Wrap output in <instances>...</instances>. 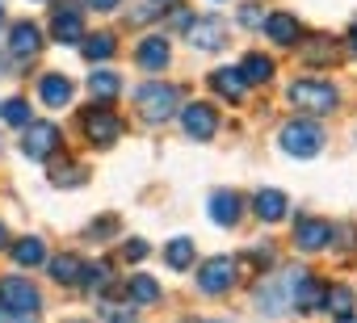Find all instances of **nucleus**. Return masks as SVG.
<instances>
[{
	"label": "nucleus",
	"mask_w": 357,
	"mask_h": 323,
	"mask_svg": "<svg viewBox=\"0 0 357 323\" xmlns=\"http://www.w3.org/2000/svg\"><path fill=\"white\" fill-rule=\"evenodd\" d=\"M80 42H84V47H80V55H84V59H89V63H93V68H97V63H105V59H114V55H118V38H114V34H109V30H97V34H84V38H80Z\"/></svg>",
	"instance_id": "nucleus-22"
},
{
	"label": "nucleus",
	"mask_w": 357,
	"mask_h": 323,
	"mask_svg": "<svg viewBox=\"0 0 357 323\" xmlns=\"http://www.w3.org/2000/svg\"><path fill=\"white\" fill-rule=\"evenodd\" d=\"M236 265H240V269H252V273L269 269V265H273V244H257V248H248Z\"/></svg>",
	"instance_id": "nucleus-34"
},
{
	"label": "nucleus",
	"mask_w": 357,
	"mask_h": 323,
	"mask_svg": "<svg viewBox=\"0 0 357 323\" xmlns=\"http://www.w3.org/2000/svg\"><path fill=\"white\" fill-rule=\"evenodd\" d=\"M89 93H93V101L109 105V101H118V97H122V76H118V72H109V68H97V72L89 76Z\"/></svg>",
	"instance_id": "nucleus-23"
},
{
	"label": "nucleus",
	"mask_w": 357,
	"mask_h": 323,
	"mask_svg": "<svg viewBox=\"0 0 357 323\" xmlns=\"http://www.w3.org/2000/svg\"><path fill=\"white\" fill-rule=\"evenodd\" d=\"M84 181H89V168H84V164H72V159H63V164L51 168V185H55V189H76V185H84Z\"/></svg>",
	"instance_id": "nucleus-31"
},
{
	"label": "nucleus",
	"mask_w": 357,
	"mask_h": 323,
	"mask_svg": "<svg viewBox=\"0 0 357 323\" xmlns=\"http://www.w3.org/2000/svg\"><path fill=\"white\" fill-rule=\"evenodd\" d=\"M97 323H139V306L130 298H122V302L101 298L97 302Z\"/></svg>",
	"instance_id": "nucleus-28"
},
{
	"label": "nucleus",
	"mask_w": 357,
	"mask_h": 323,
	"mask_svg": "<svg viewBox=\"0 0 357 323\" xmlns=\"http://www.w3.org/2000/svg\"><path fill=\"white\" fill-rule=\"evenodd\" d=\"M147 252H151V248H147V239H126V244H122V260H130V265H139Z\"/></svg>",
	"instance_id": "nucleus-37"
},
{
	"label": "nucleus",
	"mask_w": 357,
	"mask_h": 323,
	"mask_svg": "<svg viewBox=\"0 0 357 323\" xmlns=\"http://www.w3.org/2000/svg\"><path fill=\"white\" fill-rule=\"evenodd\" d=\"M176 118H181V130L190 139H198V143H211L219 134V109L211 101H194L185 109H176Z\"/></svg>",
	"instance_id": "nucleus-9"
},
{
	"label": "nucleus",
	"mask_w": 357,
	"mask_h": 323,
	"mask_svg": "<svg viewBox=\"0 0 357 323\" xmlns=\"http://www.w3.org/2000/svg\"><path fill=\"white\" fill-rule=\"evenodd\" d=\"M80 130L93 147H114L122 139V118L109 109V105H89L80 113Z\"/></svg>",
	"instance_id": "nucleus-6"
},
{
	"label": "nucleus",
	"mask_w": 357,
	"mask_h": 323,
	"mask_svg": "<svg viewBox=\"0 0 357 323\" xmlns=\"http://www.w3.org/2000/svg\"><path fill=\"white\" fill-rule=\"evenodd\" d=\"M257 310H265L269 319H282L290 310V273L286 277H261V285H257Z\"/></svg>",
	"instance_id": "nucleus-11"
},
{
	"label": "nucleus",
	"mask_w": 357,
	"mask_h": 323,
	"mask_svg": "<svg viewBox=\"0 0 357 323\" xmlns=\"http://www.w3.org/2000/svg\"><path fill=\"white\" fill-rule=\"evenodd\" d=\"M0 248H9V227L0 223Z\"/></svg>",
	"instance_id": "nucleus-41"
},
{
	"label": "nucleus",
	"mask_w": 357,
	"mask_h": 323,
	"mask_svg": "<svg viewBox=\"0 0 357 323\" xmlns=\"http://www.w3.org/2000/svg\"><path fill=\"white\" fill-rule=\"evenodd\" d=\"M43 51V30L34 22H13L9 30V55L13 59H34Z\"/></svg>",
	"instance_id": "nucleus-17"
},
{
	"label": "nucleus",
	"mask_w": 357,
	"mask_h": 323,
	"mask_svg": "<svg viewBox=\"0 0 357 323\" xmlns=\"http://www.w3.org/2000/svg\"><path fill=\"white\" fill-rule=\"evenodd\" d=\"M252 214H257L261 223H282V219L290 214V198H286L282 189H257V194H252Z\"/></svg>",
	"instance_id": "nucleus-19"
},
{
	"label": "nucleus",
	"mask_w": 357,
	"mask_h": 323,
	"mask_svg": "<svg viewBox=\"0 0 357 323\" xmlns=\"http://www.w3.org/2000/svg\"><path fill=\"white\" fill-rule=\"evenodd\" d=\"M336 323H357V310H353V315H340Z\"/></svg>",
	"instance_id": "nucleus-42"
},
{
	"label": "nucleus",
	"mask_w": 357,
	"mask_h": 323,
	"mask_svg": "<svg viewBox=\"0 0 357 323\" xmlns=\"http://www.w3.org/2000/svg\"><path fill=\"white\" fill-rule=\"evenodd\" d=\"M206 210H211L215 227H240V219H244V198H240L236 189H215L211 202H206Z\"/></svg>",
	"instance_id": "nucleus-13"
},
{
	"label": "nucleus",
	"mask_w": 357,
	"mask_h": 323,
	"mask_svg": "<svg viewBox=\"0 0 357 323\" xmlns=\"http://www.w3.org/2000/svg\"><path fill=\"white\" fill-rule=\"evenodd\" d=\"M47 269H51V281H59V285H80V269H84V260H80L76 252H63V256H51Z\"/></svg>",
	"instance_id": "nucleus-27"
},
{
	"label": "nucleus",
	"mask_w": 357,
	"mask_h": 323,
	"mask_svg": "<svg viewBox=\"0 0 357 323\" xmlns=\"http://www.w3.org/2000/svg\"><path fill=\"white\" fill-rule=\"evenodd\" d=\"M151 5H172V0H151Z\"/></svg>",
	"instance_id": "nucleus-43"
},
{
	"label": "nucleus",
	"mask_w": 357,
	"mask_h": 323,
	"mask_svg": "<svg viewBox=\"0 0 357 323\" xmlns=\"http://www.w3.org/2000/svg\"><path fill=\"white\" fill-rule=\"evenodd\" d=\"M265 38L273 47H298L303 42V22L294 13H265Z\"/></svg>",
	"instance_id": "nucleus-12"
},
{
	"label": "nucleus",
	"mask_w": 357,
	"mask_h": 323,
	"mask_svg": "<svg viewBox=\"0 0 357 323\" xmlns=\"http://www.w3.org/2000/svg\"><path fill=\"white\" fill-rule=\"evenodd\" d=\"M211 93H219L227 105H240L244 93H248V84H244L240 68H215V72H211Z\"/></svg>",
	"instance_id": "nucleus-21"
},
{
	"label": "nucleus",
	"mask_w": 357,
	"mask_h": 323,
	"mask_svg": "<svg viewBox=\"0 0 357 323\" xmlns=\"http://www.w3.org/2000/svg\"><path fill=\"white\" fill-rule=\"evenodd\" d=\"M51 38H55V42H63V47L80 42V38H84V13H80V9H72V5H59V9H55V17H51Z\"/></svg>",
	"instance_id": "nucleus-15"
},
{
	"label": "nucleus",
	"mask_w": 357,
	"mask_h": 323,
	"mask_svg": "<svg viewBox=\"0 0 357 323\" xmlns=\"http://www.w3.org/2000/svg\"><path fill=\"white\" fill-rule=\"evenodd\" d=\"M198 323H215V319H198Z\"/></svg>",
	"instance_id": "nucleus-45"
},
{
	"label": "nucleus",
	"mask_w": 357,
	"mask_h": 323,
	"mask_svg": "<svg viewBox=\"0 0 357 323\" xmlns=\"http://www.w3.org/2000/svg\"><path fill=\"white\" fill-rule=\"evenodd\" d=\"M319 277L315 273H303V269H290V310H315L319 306Z\"/></svg>",
	"instance_id": "nucleus-14"
},
{
	"label": "nucleus",
	"mask_w": 357,
	"mask_h": 323,
	"mask_svg": "<svg viewBox=\"0 0 357 323\" xmlns=\"http://www.w3.org/2000/svg\"><path fill=\"white\" fill-rule=\"evenodd\" d=\"M240 26H244V30H261V26H265V9H261V5H244V9H240Z\"/></svg>",
	"instance_id": "nucleus-36"
},
{
	"label": "nucleus",
	"mask_w": 357,
	"mask_h": 323,
	"mask_svg": "<svg viewBox=\"0 0 357 323\" xmlns=\"http://www.w3.org/2000/svg\"><path fill=\"white\" fill-rule=\"evenodd\" d=\"M109 281H114L109 260H97V265H84V269H80V285H89V290H105Z\"/></svg>",
	"instance_id": "nucleus-33"
},
{
	"label": "nucleus",
	"mask_w": 357,
	"mask_h": 323,
	"mask_svg": "<svg viewBox=\"0 0 357 323\" xmlns=\"http://www.w3.org/2000/svg\"><path fill=\"white\" fill-rule=\"evenodd\" d=\"M185 42L194 47V51H223L227 47V22L219 17V13H206V17H190V26H185Z\"/></svg>",
	"instance_id": "nucleus-10"
},
{
	"label": "nucleus",
	"mask_w": 357,
	"mask_h": 323,
	"mask_svg": "<svg viewBox=\"0 0 357 323\" xmlns=\"http://www.w3.org/2000/svg\"><path fill=\"white\" fill-rule=\"evenodd\" d=\"M319 310H324V315H332V319L353 315V310H357V290H353V285H344V281H332V285L319 294Z\"/></svg>",
	"instance_id": "nucleus-20"
},
{
	"label": "nucleus",
	"mask_w": 357,
	"mask_h": 323,
	"mask_svg": "<svg viewBox=\"0 0 357 323\" xmlns=\"http://www.w3.org/2000/svg\"><path fill=\"white\" fill-rule=\"evenodd\" d=\"M84 5H89L93 13H114V9L122 5V0H84Z\"/></svg>",
	"instance_id": "nucleus-39"
},
{
	"label": "nucleus",
	"mask_w": 357,
	"mask_h": 323,
	"mask_svg": "<svg viewBox=\"0 0 357 323\" xmlns=\"http://www.w3.org/2000/svg\"><path fill=\"white\" fill-rule=\"evenodd\" d=\"M240 76H244V84H269V80L278 76V68H273V59H269V55L248 51V55H244V63H240Z\"/></svg>",
	"instance_id": "nucleus-25"
},
{
	"label": "nucleus",
	"mask_w": 357,
	"mask_h": 323,
	"mask_svg": "<svg viewBox=\"0 0 357 323\" xmlns=\"http://www.w3.org/2000/svg\"><path fill=\"white\" fill-rule=\"evenodd\" d=\"M298 55H303V63H336V38L315 34V38H311V47H303Z\"/></svg>",
	"instance_id": "nucleus-32"
},
{
	"label": "nucleus",
	"mask_w": 357,
	"mask_h": 323,
	"mask_svg": "<svg viewBox=\"0 0 357 323\" xmlns=\"http://www.w3.org/2000/svg\"><path fill=\"white\" fill-rule=\"evenodd\" d=\"M336 244V227L319 214H298L294 223V248L298 252H328Z\"/></svg>",
	"instance_id": "nucleus-8"
},
{
	"label": "nucleus",
	"mask_w": 357,
	"mask_h": 323,
	"mask_svg": "<svg viewBox=\"0 0 357 323\" xmlns=\"http://www.w3.org/2000/svg\"><path fill=\"white\" fill-rule=\"evenodd\" d=\"M344 47H349V51H353V55H357V22H353V26H349V34H344Z\"/></svg>",
	"instance_id": "nucleus-40"
},
{
	"label": "nucleus",
	"mask_w": 357,
	"mask_h": 323,
	"mask_svg": "<svg viewBox=\"0 0 357 323\" xmlns=\"http://www.w3.org/2000/svg\"><path fill=\"white\" fill-rule=\"evenodd\" d=\"M0 26H5V9H0Z\"/></svg>",
	"instance_id": "nucleus-44"
},
{
	"label": "nucleus",
	"mask_w": 357,
	"mask_h": 323,
	"mask_svg": "<svg viewBox=\"0 0 357 323\" xmlns=\"http://www.w3.org/2000/svg\"><path fill=\"white\" fill-rule=\"evenodd\" d=\"M9 256H13L17 269H38V265H47V244L38 235H26V239H17L9 248Z\"/></svg>",
	"instance_id": "nucleus-24"
},
{
	"label": "nucleus",
	"mask_w": 357,
	"mask_h": 323,
	"mask_svg": "<svg viewBox=\"0 0 357 323\" xmlns=\"http://www.w3.org/2000/svg\"><path fill=\"white\" fill-rule=\"evenodd\" d=\"M122 294H126L135 306H151V302H160V285H155V277H147V273H135V277L122 285Z\"/></svg>",
	"instance_id": "nucleus-29"
},
{
	"label": "nucleus",
	"mask_w": 357,
	"mask_h": 323,
	"mask_svg": "<svg viewBox=\"0 0 357 323\" xmlns=\"http://www.w3.org/2000/svg\"><path fill=\"white\" fill-rule=\"evenodd\" d=\"M168 59H172V51H168V38H164V34H147V38L135 47V63H139L143 72H164Z\"/></svg>",
	"instance_id": "nucleus-18"
},
{
	"label": "nucleus",
	"mask_w": 357,
	"mask_h": 323,
	"mask_svg": "<svg viewBox=\"0 0 357 323\" xmlns=\"http://www.w3.org/2000/svg\"><path fill=\"white\" fill-rule=\"evenodd\" d=\"M30 5H43V0H30Z\"/></svg>",
	"instance_id": "nucleus-46"
},
{
	"label": "nucleus",
	"mask_w": 357,
	"mask_h": 323,
	"mask_svg": "<svg viewBox=\"0 0 357 323\" xmlns=\"http://www.w3.org/2000/svg\"><path fill=\"white\" fill-rule=\"evenodd\" d=\"M286 97H290V105H294L298 113H307V118H324V113H332V109L340 105V88H336L332 80H319V76H298V80L286 88Z\"/></svg>",
	"instance_id": "nucleus-1"
},
{
	"label": "nucleus",
	"mask_w": 357,
	"mask_h": 323,
	"mask_svg": "<svg viewBox=\"0 0 357 323\" xmlns=\"http://www.w3.org/2000/svg\"><path fill=\"white\" fill-rule=\"evenodd\" d=\"M194 256H198V248H194V239H185V235H176V239L164 244V265H168L172 273H185V269L194 265Z\"/></svg>",
	"instance_id": "nucleus-26"
},
{
	"label": "nucleus",
	"mask_w": 357,
	"mask_h": 323,
	"mask_svg": "<svg viewBox=\"0 0 357 323\" xmlns=\"http://www.w3.org/2000/svg\"><path fill=\"white\" fill-rule=\"evenodd\" d=\"M84 235H89V239H109V235H118V219H114V214H105V219L89 223V227H84Z\"/></svg>",
	"instance_id": "nucleus-35"
},
{
	"label": "nucleus",
	"mask_w": 357,
	"mask_h": 323,
	"mask_svg": "<svg viewBox=\"0 0 357 323\" xmlns=\"http://www.w3.org/2000/svg\"><path fill=\"white\" fill-rule=\"evenodd\" d=\"M324 143H328V134H324V126L315 118H290L278 130V147L286 155H294V159H315L324 151Z\"/></svg>",
	"instance_id": "nucleus-2"
},
{
	"label": "nucleus",
	"mask_w": 357,
	"mask_h": 323,
	"mask_svg": "<svg viewBox=\"0 0 357 323\" xmlns=\"http://www.w3.org/2000/svg\"><path fill=\"white\" fill-rule=\"evenodd\" d=\"M0 122H5V126H13V130L30 126V122H34V109H30V101H26V97H5V101H0Z\"/></svg>",
	"instance_id": "nucleus-30"
},
{
	"label": "nucleus",
	"mask_w": 357,
	"mask_h": 323,
	"mask_svg": "<svg viewBox=\"0 0 357 323\" xmlns=\"http://www.w3.org/2000/svg\"><path fill=\"white\" fill-rule=\"evenodd\" d=\"M0 323H38V315H17V310H5V306H0Z\"/></svg>",
	"instance_id": "nucleus-38"
},
{
	"label": "nucleus",
	"mask_w": 357,
	"mask_h": 323,
	"mask_svg": "<svg viewBox=\"0 0 357 323\" xmlns=\"http://www.w3.org/2000/svg\"><path fill=\"white\" fill-rule=\"evenodd\" d=\"M0 306L5 310H17V315H38L43 310V294L34 281L9 273V277H0Z\"/></svg>",
	"instance_id": "nucleus-7"
},
{
	"label": "nucleus",
	"mask_w": 357,
	"mask_h": 323,
	"mask_svg": "<svg viewBox=\"0 0 357 323\" xmlns=\"http://www.w3.org/2000/svg\"><path fill=\"white\" fill-rule=\"evenodd\" d=\"M135 105L147 122H168L181 109V88L176 84H164V80H143L135 88Z\"/></svg>",
	"instance_id": "nucleus-3"
},
{
	"label": "nucleus",
	"mask_w": 357,
	"mask_h": 323,
	"mask_svg": "<svg viewBox=\"0 0 357 323\" xmlns=\"http://www.w3.org/2000/svg\"><path fill=\"white\" fill-rule=\"evenodd\" d=\"M63 151V130L55 122H30L22 126V155L43 164V159H55Z\"/></svg>",
	"instance_id": "nucleus-4"
},
{
	"label": "nucleus",
	"mask_w": 357,
	"mask_h": 323,
	"mask_svg": "<svg viewBox=\"0 0 357 323\" xmlns=\"http://www.w3.org/2000/svg\"><path fill=\"white\" fill-rule=\"evenodd\" d=\"M236 281H240V265H236V256H211V260L198 265V290H202L206 298H223V294H231Z\"/></svg>",
	"instance_id": "nucleus-5"
},
{
	"label": "nucleus",
	"mask_w": 357,
	"mask_h": 323,
	"mask_svg": "<svg viewBox=\"0 0 357 323\" xmlns=\"http://www.w3.org/2000/svg\"><path fill=\"white\" fill-rule=\"evenodd\" d=\"M38 97H43V105H51V109H63V105H72V97H76V84H72L63 72H43V76H38Z\"/></svg>",
	"instance_id": "nucleus-16"
}]
</instances>
